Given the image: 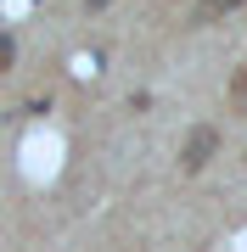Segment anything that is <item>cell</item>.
<instances>
[{"label": "cell", "mask_w": 247, "mask_h": 252, "mask_svg": "<svg viewBox=\"0 0 247 252\" xmlns=\"http://www.w3.org/2000/svg\"><path fill=\"white\" fill-rule=\"evenodd\" d=\"M213 152H219V129H213V124H197L191 135H185V146H180V168L185 174H202Z\"/></svg>", "instance_id": "6da1fadb"}, {"label": "cell", "mask_w": 247, "mask_h": 252, "mask_svg": "<svg viewBox=\"0 0 247 252\" xmlns=\"http://www.w3.org/2000/svg\"><path fill=\"white\" fill-rule=\"evenodd\" d=\"M242 0H208V6H202V23H213V17H225V11H236Z\"/></svg>", "instance_id": "7a4b0ae2"}, {"label": "cell", "mask_w": 247, "mask_h": 252, "mask_svg": "<svg viewBox=\"0 0 247 252\" xmlns=\"http://www.w3.org/2000/svg\"><path fill=\"white\" fill-rule=\"evenodd\" d=\"M11 62H17V45H11V34H6V28H0V73H6Z\"/></svg>", "instance_id": "3957f363"}, {"label": "cell", "mask_w": 247, "mask_h": 252, "mask_svg": "<svg viewBox=\"0 0 247 252\" xmlns=\"http://www.w3.org/2000/svg\"><path fill=\"white\" fill-rule=\"evenodd\" d=\"M230 90H236V95H247V67L236 73V84H230Z\"/></svg>", "instance_id": "277c9868"}, {"label": "cell", "mask_w": 247, "mask_h": 252, "mask_svg": "<svg viewBox=\"0 0 247 252\" xmlns=\"http://www.w3.org/2000/svg\"><path fill=\"white\" fill-rule=\"evenodd\" d=\"M84 6H90V11H101V6H112V0H84Z\"/></svg>", "instance_id": "5b68a950"}]
</instances>
